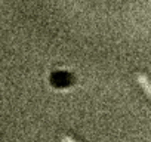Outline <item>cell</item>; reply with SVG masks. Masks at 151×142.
Instances as JSON below:
<instances>
[{"label":"cell","instance_id":"cell-1","mask_svg":"<svg viewBox=\"0 0 151 142\" xmlns=\"http://www.w3.org/2000/svg\"><path fill=\"white\" fill-rule=\"evenodd\" d=\"M136 80H138L139 86H141V87L144 89L145 95H147V96H151V87H150V82H148V77H147L145 74H138V76H136Z\"/></svg>","mask_w":151,"mask_h":142},{"label":"cell","instance_id":"cell-2","mask_svg":"<svg viewBox=\"0 0 151 142\" xmlns=\"http://www.w3.org/2000/svg\"><path fill=\"white\" fill-rule=\"evenodd\" d=\"M62 142H76V141L70 136H62Z\"/></svg>","mask_w":151,"mask_h":142}]
</instances>
